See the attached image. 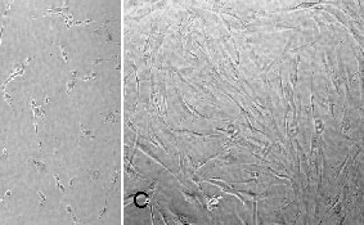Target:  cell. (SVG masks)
Returning a JSON list of instances; mask_svg holds the SVG:
<instances>
[{
	"label": "cell",
	"instance_id": "obj_1",
	"mask_svg": "<svg viewBox=\"0 0 364 225\" xmlns=\"http://www.w3.org/2000/svg\"><path fill=\"white\" fill-rule=\"evenodd\" d=\"M108 23H109V21L103 22L102 25H100V27L95 30V33L102 35L103 39L107 40V42H113V35L111 33V31H109V28H108Z\"/></svg>",
	"mask_w": 364,
	"mask_h": 225
},
{
	"label": "cell",
	"instance_id": "obj_2",
	"mask_svg": "<svg viewBox=\"0 0 364 225\" xmlns=\"http://www.w3.org/2000/svg\"><path fill=\"white\" fill-rule=\"evenodd\" d=\"M138 148H140V149H142L143 152H144L146 155L148 156V157H151L152 160H155V162H157V164H158V165H161L162 167H165V170H167V171H169V172H171V175L176 176V174H175V172H172V171H171V170L169 169V167H166V166H165L164 164H162V161H161V160L158 158V157H157L156 155H153V153H152V152H151L149 149H148V148H147L146 145H143V144H139V142H138Z\"/></svg>",
	"mask_w": 364,
	"mask_h": 225
},
{
	"label": "cell",
	"instance_id": "obj_3",
	"mask_svg": "<svg viewBox=\"0 0 364 225\" xmlns=\"http://www.w3.org/2000/svg\"><path fill=\"white\" fill-rule=\"evenodd\" d=\"M299 62H300V55L296 57V61L292 67V72H291V88L296 89V84L299 81Z\"/></svg>",
	"mask_w": 364,
	"mask_h": 225
},
{
	"label": "cell",
	"instance_id": "obj_4",
	"mask_svg": "<svg viewBox=\"0 0 364 225\" xmlns=\"http://www.w3.org/2000/svg\"><path fill=\"white\" fill-rule=\"evenodd\" d=\"M180 193H181V195H183V198H184V199H185L188 203H190V205H197V206H199V207H203L202 203L199 202L198 198L196 197L194 194H192V193H188V192H185V190H180Z\"/></svg>",
	"mask_w": 364,
	"mask_h": 225
},
{
	"label": "cell",
	"instance_id": "obj_5",
	"mask_svg": "<svg viewBox=\"0 0 364 225\" xmlns=\"http://www.w3.org/2000/svg\"><path fill=\"white\" fill-rule=\"evenodd\" d=\"M237 162V158H236V156H234V153H233V151H229V153L227 156H224V157H221V160H220V164L219 165H233V164H236Z\"/></svg>",
	"mask_w": 364,
	"mask_h": 225
},
{
	"label": "cell",
	"instance_id": "obj_6",
	"mask_svg": "<svg viewBox=\"0 0 364 225\" xmlns=\"http://www.w3.org/2000/svg\"><path fill=\"white\" fill-rule=\"evenodd\" d=\"M350 127H351V120L349 118V117H346V114H344V118H342V122H341V127H340L342 135L346 136V134L350 131Z\"/></svg>",
	"mask_w": 364,
	"mask_h": 225
},
{
	"label": "cell",
	"instance_id": "obj_7",
	"mask_svg": "<svg viewBox=\"0 0 364 225\" xmlns=\"http://www.w3.org/2000/svg\"><path fill=\"white\" fill-rule=\"evenodd\" d=\"M27 162H28V164H32L37 169V171H40V172H44L48 169V165L45 164L44 161H40V160H36V158H30Z\"/></svg>",
	"mask_w": 364,
	"mask_h": 225
},
{
	"label": "cell",
	"instance_id": "obj_8",
	"mask_svg": "<svg viewBox=\"0 0 364 225\" xmlns=\"http://www.w3.org/2000/svg\"><path fill=\"white\" fill-rule=\"evenodd\" d=\"M64 11H70L68 9V7H58V8H53V9H46V11L44 12V13H41V16H39L37 18H40V17H45V16H48V14H54V13H58V14H62ZM35 20V18H33Z\"/></svg>",
	"mask_w": 364,
	"mask_h": 225
},
{
	"label": "cell",
	"instance_id": "obj_9",
	"mask_svg": "<svg viewBox=\"0 0 364 225\" xmlns=\"http://www.w3.org/2000/svg\"><path fill=\"white\" fill-rule=\"evenodd\" d=\"M118 116H120V109L118 108H116L115 111H112V112H109L107 116H104L103 117V120H104V122H108V123H113V122H116V120L118 118Z\"/></svg>",
	"mask_w": 364,
	"mask_h": 225
},
{
	"label": "cell",
	"instance_id": "obj_10",
	"mask_svg": "<svg viewBox=\"0 0 364 225\" xmlns=\"http://www.w3.org/2000/svg\"><path fill=\"white\" fill-rule=\"evenodd\" d=\"M314 131H315V135L322 136V134L324 131V122L320 118H314Z\"/></svg>",
	"mask_w": 364,
	"mask_h": 225
},
{
	"label": "cell",
	"instance_id": "obj_11",
	"mask_svg": "<svg viewBox=\"0 0 364 225\" xmlns=\"http://www.w3.org/2000/svg\"><path fill=\"white\" fill-rule=\"evenodd\" d=\"M76 77H77V71H76V70L71 71V79L68 80V83H67V94H70L71 90L75 88V85H76Z\"/></svg>",
	"mask_w": 364,
	"mask_h": 225
},
{
	"label": "cell",
	"instance_id": "obj_12",
	"mask_svg": "<svg viewBox=\"0 0 364 225\" xmlns=\"http://www.w3.org/2000/svg\"><path fill=\"white\" fill-rule=\"evenodd\" d=\"M216 130H218V131H221V133H227V134H228V135H229V136H231V135H232V134H234V133H236V131H239V129H238V127H237V126H236V125H234V123H229V125H228V126H227V127H225V129H221V127H218V129H216Z\"/></svg>",
	"mask_w": 364,
	"mask_h": 225
},
{
	"label": "cell",
	"instance_id": "obj_13",
	"mask_svg": "<svg viewBox=\"0 0 364 225\" xmlns=\"http://www.w3.org/2000/svg\"><path fill=\"white\" fill-rule=\"evenodd\" d=\"M197 86H198V88H199L201 90H202V93H203L205 95H207V97H209L210 99L215 100V102H219V99L216 98V95H215V94H214V93H212V92H211V90H210V89L205 88V86H203L202 84H201V83H198V84H197Z\"/></svg>",
	"mask_w": 364,
	"mask_h": 225
},
{
	"label": "cell",
	"instance_id": "obj_14",
	"mask_svg": "<svg viewBox=\"0 0 364 225\" xmlns=\"http://www.w3.org/2000/svg\"><path fill=\"white\" fill-rule=\"evenodd\" d=\"M59 50H61V55H62V58H63L64 63L68 64L70 55H68V46H67V44H59Z\"/></svg>",
	"mask_w": 364,
	"mask_h": 225
},
{
	"label": "cell",
	"instance_id": "obj_15",
	"mask_svg": "<svg viewBox=\"0 0 364 225\" xmlns=\"http://www.w3.org/2000/svg\"><path fill=\"white\" fill-rule=\"evenodd\" d=\"M88 174H89L90 180H92V181H97V180L100 178L102 172H100V170H98V169H94V170H89Z\"/></svg>",
	"mask_w": 364,
	"mask_h": 225
},
{
	"label": "cell",
	"instance_id": "obj_16",
	"mask_svg": "<svg viewBox=\"0 0 364 225\" xmlns=\"http://www.w3.org/2000/svg\"><path fill=\"white\" fill-rule=\"evenodd\" d=\"M3 98H4V100H5V102L9 104V106H11L12 111H13L14 113H16V109H14V107H13V98H12L11 95H9V94L5 92V90H3Z\"/></svg>",
	"mask_w": 364,
	"mask_h": 225
},
{
	"label": "cell",
	"instance_id": "obj_17",
	"mask_svg": "<svg viewBox=\"0 0 364 225\" xmlns=\"http://www.w3.org/2000/svg\"><path fill=\"white\" fill-rule=\"evenodd\" d=\"M80 129H81V133H83V136H85V138H89V139H94V134H93V131L92 130H89V129H86L85 126H83V125H80Z\"/></svg>",
	"mask_w": 364,
	"mask_h": 225
},
{
	"label": "cell",
	"instance_id": "obj_18",
	"mask_svg": "<svg viewBox=\"0 0 364 225\" xmlns=\"http://www.w3.org/2000/svg\"><path fill=\"white\" fill-rule=\"evenodd\" d=\"M278 86H279V95H281V98L286 102L284 90H283V81H282V75H281V73H278Z\"/></svg>",
	"mask_w": 364,
	"mask_h": 225
},
{
	"label": "cell",
	"instance_id": "obj_19",
	"mask_svg": "<svg viewBox=\"0 0 364 225\" xmlns=\"http://www.w3.org/2000/svg\"><path fill=\"white\" fill-rule=\"evenodd\" d=\"M66 210H67V212H68V214L71 215V219H72V221H74L75 224H80V223H81L80 220L75 216V212H74V210H72V207H71L70 205H67V206H66Z\"/></svg>",
	"mask_w": 364,
	"mask_h": 225
},
{
	"label": "cell",
	"instance_id": "obj_20",
	"mask_svg": "<svg viewBox=\"0 0 364 225\" xmlns=\"http://www.w3.org/2000/svg\"><path fill=\"white\" fill-rule=\"evenodd\" d=\"M319 3H320V2H318V3H301V4H299V5H296L295 8H292V9H301V8H313V7H315V5H319Z\"/></svg>",
	"mask_w": 364,
	"mask_h": 225
},
{
	"label": "cell",
	"instance_id": "obj_21",
	"mask_svg": "<svg viewBox=\"0 0 364 225\" xmlns=\"http://www.w3.org/2000/svg\"><path fill=\"white\" fill-rule=\"evenodd\" d=\"M54 179H55V185H57V188H58L62 193H64L66 192V189H64V186H63V184H62V181H61V178H59V175L58 174H54Z\"/></svg>",
	"mask_w": 364,
	"mask_h": 225
},
{
	"label": "cell",
	"instance_id": "obj_22",
	"mask_svg": "<svg viewBox=\"0 0 364 225\" xmlns=\"http://www.w3.org/2000/svg\"><path fill=\"white\" fill-rule=\"evenodd\" d=\"M248 55H250V58H251V61L253 62V63H256V64H257V62H259V57H257V54L255 53V50H253L251 46H248Z\"/></svg>",
	"mask_w": 364,
	"mask_h": 225
},
{
	"label": "cell",
	"instance_id": "obj_23",
	"mask_svg": "<svg viewBox=\"0 0 364 225\" xmlns=\"http://www.w3.org/2000/svg\"><path fill=\"white\" fill-rule=\"evenodd\" d=\"M97 77H98V72H90L88 76H84L83 81H85V83H88V81H94Z\"/></svg>",
	"mask_w": 364,
	"mask_h": 225
},
{
	"label": "cell",
	"instance_id": "obj_24",
	"mask_svg": "<svg viewBox=\"0 0 364 225\" xmlns=\"http://www.w3.org/2000/svg\"><path fill=\"white\" fill-rule=\"evenodd\" d=\"M179 166H180V170L183 174H185V169H184V156L183 153L179 151Z\"/></svg>",
	"mask_w": 364,
	"mask_h": 225
},
{
	"label": "cell",
	"instance_id": "obj_25",
	"mask_svg": "<svg viewBox=\"0 0 364 225\" xmlns=\"http://www.w3.org/2000/svg\"><path fill=\"white\" fill-rule=\"evenodd\" d=\"M118 176H120V169H118V167H116V171H115V174H113L112 179H111V183H112V184L116 183V180L118 179Z\"/></svg>",
	"mask_w": 364,
	"mask_h": 225
},
{
	"label": "cell",
	"instance_id": "obj_26",
	"mask_svg": "<svg viewBox=\"0 0 364 225\" xmlns=\"http://www.w3.org/2000/svg\"><path fill=\"white\" fill-rule=\"evenodd\" d=\"M126 123H127V126H129V127H131V129H133V130H134V131H135V133H136V134H138V133H139V130H138V127H136V125H135V123H133V122H131V121H130V120H129V118H126Z\"/></svg>",
	"mask_w": 364,
	"mask_h": 225
},
{
	"label": "cell",
	"instance_id": "obj_27",
	"mask_svg": "<svg viewBox=\"0 0 364 225\" xmlns=\"http://www.w3.org/2000/svg\"><path fill=\"white\" fill-rule=\"evenodd\" d=\"M246 174L250 175L252 179H257L259 176H260V172H259V171H247L246 170Z\"/></svg>",
	"mask_w": 364,
	"mask_h": 225
},
{
	"label": "cell",
	"instance_id": "obj_28",
	"mask_svg": "<svg viewBox=\"0 0 364 225\" xmlns=\"http://www.w3.org/2000/svg\"><path fill=\"white\" fill-rule=\"evenodd\" d=\"M37 195H39V197H40V199H41V202L39 203V206H40V207H41V206H42V202H44V201L46 199V197H45V194L42 193L41 190H37Z\"/></svg>",
	"mask_w": 364,
	"mask_h": 225
},
{
	"label": "cell",
	"instance_id": "obj_29",
	"mask_svg": "<svg viewBox=\"0 0 364 225\" xmlns=\"http://www.w3.org/2000/svg\"><path fill=\"white\" fill-rule=\"evenodd\" d=\"M12 4H13V2H11V3H8V4H7L5 9H4V13H3V17H4V16H7V14H8L9 9H11V7H12Z\"/></svg>",
	"mask_w": 364,
	"mask_h": 225
},
{
	"label": "cell",
	"instance_id": "obj_30",
	"mask_svg": "<svg viewBox=\"0 0 364 225\" xmlns=\"http://www.w3.org/2000/svg\"><path fill=\"white\" fill-rule=\"evenodd\" d=\"M3 157H4V158H8V157H9V152H8L7 145H4V148H3Z\"/></svg>",
	"mask_w": 364,
	"mask_h": 225
},
{
	"label": "cell",
	"instance_id": "obj_31",
	"mask_svg": "<svg viewBox=\"0 0 364 225\" xmlns=\"http://www.w3.org/2000/svg\"><path fill=\"white\" fill-rule=\"evenodd\" d=\"M12 190H13V188H12V189H8L7 192H5V194H4V198H8V197H11V194H12Z\"/></svg>",
	"mask_w": 364,
	"mask_h": 225
},
{
	"label": "cell",
	"instance_id": "obj_32",
	"mask_svg": "<svg viewBox=\"0 0 364 225\" xmlns=\"http://www.w3.org/2000/svg\"><path fill=\"white\" fill-rule=\"evenodd\" d=\"M3 32H4V23L0 27V42H2V37H3Z\"/></svg>",
	"mask_w": 364,
	"mask_h": 225
},
{
	"label": "cell",
	"instance_id": "obj_33",
	"mask_svg": "<svg viewBox=\"0 0 364 225\" xmlns=\"http://www.w3.org/2000/svg\"><path fill=\"white\" fill-rule=\"evenodd\" d=\"M74 184H75V179L70 180V186H71V188H72V186H74Z\"/></svg>",
	"mask_w": 364,
	"mask_h": 225
},
{
	"label": "cell",
	"instance_id": "obj_34",
	"mask_svg": "<svg viewBox=\"0 0 364 225\" xmlns=\"http://www.w3.org/2000/svg\"><path fill=\"white\" fill-rule=\"evenodd\" d=\"M49 102H50V98H49V97H46V98H45V103H44V104H49Z\"/></svg>",
	"mask_w": 364,
	"mask_h": 225
}]
</instances>
